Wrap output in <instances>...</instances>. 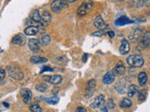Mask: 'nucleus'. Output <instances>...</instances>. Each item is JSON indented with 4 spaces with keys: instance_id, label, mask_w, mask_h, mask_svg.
<instances>
[{
    "instance_id": "f257e3e1",
    "label": "nucleus",
    "mask_w": 150,
    "mask_h": 112,
    "mask_svg": "<svg viewBox=\"0 0 150 112\" xmlns=\"http://www.w3.org/2000/svg\"><path fill=\"white\" fill-rule=\"evenodd\" d=\"M127 64L129 67H141L144 64V60L141 55L132 54L127 58Z\"/></svg>"
},
{
    "instance_id": "f03ea898",
    "label": "nucleus",
    "mask_w": 150,
    "mask_h": 112,
    "mask_svg": "<svg viewBox=\"0 0 150 112\" xmlns=\"http://www.w3.org/2000/svg\"><path fill=\"white\" fill-rule=\"evenodd\" d=\"M8 71L9 76L15 80H21L23 78V73L20 67H18L17 65L11 64L8 66Z\"/></svg>"
},
{
    "instance_id": "7ed1b4c3",
    "label": "nucleus",
    "mask_w": 150,
    "mask_h": 112,
    "mask_svg": "<svg viewBox=\"0 0 150 112\" xmlns=\"http://www.w3.org/2000/svg\"><path fill=\"white\" fill-rule=\"evenodd\" d=\"M69 7V4L65 0H54L51 4V8L52 10L55 13H58L62 11L64 8H67Z\"/></svg>"
},
{
    "instance_id": "20e7f679",
    "label": "nucleus",
    "mask_w": 150,
    "mask_h": 112,
    "mask_svg": "<svg viewBox=\"0 0 150 112\" xmlns=\"http://www.w3.org/2000/svg\"><path fill=\"white\" fill-rule=\"evenodd\" d=\"M94 7V3L92 1L89 2H84L77 9V14L79 16H86L92 10V8Z\"/></svg>"
},
{
    "instance_id": "39448f33",
    "label": "nucleus",
    "mask_w": 150,
    "mask_h": 112,
    "mask_svg": "<svg viewBox=\"0 0 150 112\" xmlns=\"http://www.w3.org/2000/svg\"><path fill=\"white\" fill-rule=\"evenodd\" d=\"M104 100H105V96L103 94H98L95 99H94V101L90 104V107L93 109H97L98 108V107H100L103 103H104Z\"/></svg>"
},
{
    "instance_id": "423d86ee",
    "label": "nucleus",
    "mask_w": 150,
    "mask_h": 112,
    "mask_svg": "<svg viewBox=\"0 0 150 112\" xmlns=\"http://www.w3.org/2000/svg\"><path fill=\"white\" fill-rule=\"evenodd\" d=\"M44 80L50 82L53 85H58L61 82H62V77L58 76V75H54V76H44L43 77Z\"/></svg>"
},
{
    "instance_id": "0eeeda50",
    "label": "nucleus",
    "mask_w": 150,
    "mask_h": 112,
    "mask_svg": "<svg viewBox=\"0 0 150 112\" xmlns=\"http://www.w3.org/2000/svg\"><path fill=\"white\" fill-rule=\"evenodd\" d=\"M93 23H94V26H95L96 28H98V30H103L107 27V23L102 19L101 15H98L95 18V20H94Z\"/></svg>"
},
{
    "instance_id": "6e6552de",
    "label": "nucleus",
    "mask_w": 150,
    "mask_h": 112,
    "mask_svg": "<svg viewBox=\"0 0 150 112\" xmlns=\"http://www.w3.org/2000/svg\"><path fill=\"white\" fill-rule=\"evenodd\" d=\"M28 47H29L30 50L33 51V52H38V51H40V41L36 38H31L28 40Z\"/></svg>"
},
{
    "instance_id": "1a4fd4ad",
    "label": "nucleus",
    "mask_w": 150,
    "mask_h": 112,
    "mask_svg": "<svg viewBox=\"0 0 150 112\" xmlns=\"http://www.w3.org/2000/svg\"><path fill=\"white\" fill-rule=\"evenodd\" d=\"M130 50V47H129V43L128 39L123 38L121 40V45H120V48H119V52L122 55H125L129 52Z\"/></svg>"
},
{
    "instance_id": "9d476101",
    "label": "nucleus",
    "mask_w": 150,
    "mask_h": 112,
    "mask_svg": "<svg viewBox=\"0 0 150 112\" xmlns=\"http://www.w3.org/2000/svg\"><path fill=\"white\" fill-rule=\"evenodd\" d=\"M12 43L13 44H16V45H25V42H26V38H25V36L23 34H18L15 36H13L12 38Z\"/></svg>"
},
{
    "instance_id": "9b49d317",
    "label": "nucleus",
    "mask_w": 150,
    "mask_h": 112,
    "mask_svg": "<svg viewBox=\"0 0 150 112\" xmlns=\"http://www.w3.org/2000/svg\"><path fill=\"white\" fill-rule=\"evenodd\" d=\"M126 71V67L124 64L122 62H119L117 63V64L115 66L114 70H112V72H114V74L115 75V76H122Z\"/></svg>"
},
{
    "instance_id": "f8f14e48",
    "label": "nucleus",
    "mask_w": 150,
    "mask_h": 112,
    "mask_svg": "<svg viewBox=\"0 0 150 112\" xmlns=\"http://www.w3.org/2000/svg\"><path fill=\"white\" fill-rule=\"evenodd\" d=\"M115 75L114 74L112 71H109L105 74V76L103 77L102 78V82L104 84H111L115 81Z\"/></svg>"
},
{
    "instance_id": "ddd939ff",
    "label": "nucleus",
    "mask_w": 150,
    "mask_h": 112,
    "mask_svg": "<svg viewBox=\"0 0 150 112\" xmlns=\"http://www.w3.org/2000/svg\"><path fill=\"white\" fill-rule=\"evenodd\" d=\"M96 89V80L95 79H91L87 82L86 85V96H91Z\"/></svg>"
},
{
    "instance_id": "4468645a",
    "label": "nucleus",
    "mask_w": 150,
    "mask_h": 112,
    "mask_svg": "<svg viewBox=\"0 0 150 112\" xmlns=\"http://www.w3.org/2000/svg\"><path fill=\"white\" fill-rule=\"evenodd\" d=\"M21 95L23 96V103H25V104H27L32 97V92L29 89H23V90L21 91Z\"/></svg>"
},
{
    "instance_id": "2eb2a0df",
    "label": "nucleus",
    "mask_w": 150,
    "mask_h": 112,
    "mask_svg": "<svg viewBox=\"0 0 150 112\" xmlns=\"http://www.w3.org/2000/svg\"><path fill=\"white\" fill-rule=\"evenodd\" d=\"M31 18H32L33 21H35L36 22L40 23L41 26H43L45 24V22H43V20H42L40 14L38 10H33V12L31 13Z\"/></svg>"
},
{
    "instance_id": "dca6fc26",
    "label": "nucleus",
    "mask_w": 150,
    "mask_h": 112,
    "mask_svg": "<svg viewBox=\"0 0 150 112\" xmlns=\"http://www.w3.org/2000/svg\"><path fill=\"white\" fill-rule=\"evenodd\" d=\"M149 45H150V32L146 31L143 36L142 41H141V46L144 47V48H147Z\"/></svg>"
},
{
    "instance_id": "f3484780",
    "label": "nucleus",
    "mask_w": 150,
    "mask_h": 112,
    "mask_svg": "<svg viewBox=\"0 0 150 112\" xmlns=\"http://www.w3.org/2000/svg\"><path fill=\"white\" fill-rule=\"evenodd\" d=\"M142 34H143V31L141 29H135L133 32H131V34L129 35V38L132 41H135V40H138L141 36H142Z\"/></svg>"
},
{
    "instance_id": "a211bd4d",
    "label": "nucleus",
    "mask_w": 150,
    "mask_h": 112,
    "mask_svg": "<svg viewBox=\"0 0 150 112\" xmlns=\"http://www.w3.org/2000/svg\"><path fill=\"white\" fill-rule=\"evenodd\" d=\"M39 33V28L37 26H28L25 29V34L26 36H35Z\"/></svg>"
},
{
    "instance_id": "6ab92c4d",
    "label": "nucleus",
    "mask_w": 150,
    "mask_h": 112,
    "mask_svg": "<svg viewBox=\"0 0 150 112\" xmlns=\"http://www.w3.org/2000/svg\"><path fill=\"white\" fill-rule=\"evenodd\" d=\"M40 44L42 45V46H46V45H48L50 43V41H51V37L49 35H47V34H43V35H41L40 37Z\"/></svg>"
},
{
    "instance_id": "aec40b11",
    "label": "nucleus",
    "mask_w": 150,
    "mask_h": 112,
    "mask_svg": "<svg viewBox=\"0 0 150 112\" xmlns=\"http://www.w3.org/2000/svg\"><path fill=\"white\" fill-rule=\"evenodd\" d=\"M147 81V75L145 72H141L138 75V82L141 86H144Z\"/></svg>"
},
{
    "instance_id": "412c9836",
    "label": "nucleus",
    "mask_w": 150,
    "mask_h": 112,
    "mask_svg": "<svg viewBox=\"0 0 150 112\" xmlns=\"http://www.w3.org/2000/svg\"><path fill=\"white\" fill-rule=\"evenodd\" d=\"M46 58H43V57H40V56H32L30 58V62L32 64H40V63H46L47 62Z\"/></svg>"
},
{
    "instance_id": "4be33fe9",
    "label": "nucleus",
    "mask_w": 150,
    "mask_h": 112,
    "mask_svg": "<svg viewBox=\"0 0 150 112\" xmlns=\"http://www.w3.org/2000/svg\"><path fill=\"white\" fill-rule=\"evenodd\" d=\"M131 105H132V103H131L129 98H123L119 104L121 108H129V107L131 106Z\"/></svg>"
},
{
    "instance_id": "5701e85b",
    "label": "nucleus",
    "mask_w": 150,
    "mask_h": 112,
    "mask_svg": "<svg viewBox=\"0 0 150 112\" xmlns=\"http://www.w3.org/2000/svg\"><path fill=\"white\" fill-rule=\"evenodd\" d=\"M137 92H138V87L135 84H131L128 88V96L132 97L135 95V93H137Z\"/></svg>"
},
{
    "instance_id": "b1692460",
    "label": "nucleus",
    "mask_w": 150,
    "mask_h": 112,
    "mask_svg": "<svg viewBox=\"0 0 150 112\" xmlns=\"http://www.w3.org/2000/svg\"><path fill=\"white\" fill-rule=\"evenodd\" d=\"M130 22H131V21L129 20V19L126 18V17H121V18L117 19V20H116L115 24H116V25H120V26H122V25L127 24V23H130Z\"/></svg>"
},
{
    "instance_id": "393cba45",
    "label": "nucleus",
    "mask_w": 150,
    "mask_h": 112,
    "mask_svg": "<svg viewBox=\"0 0 150 112\" xmlns=\"http://www.w3.org/2000/svg\"><path fill=\"white\" fill-rule=\"evenodd\" d=\"M41 99H44L47 103H49V104H52V105H55L57 104L58 101H59V98L57 96H53V97H41Z\"/></svg>"
},
{
    "instance_id": "a878e982",
    "label": "nucleus",
    "mask_w": 150,
    "mask_h": 112,
    "mask_svg": "<svg viewBox=\"0 0 150 112\" xmlns=\"http://www.w3.org/2000/svg\"><path fill=\"white\" fill-rule=\"evenodd\" d=\"M41 18H42V20H43L44 22H50L52 21V15L48 11H44L43 13H42Z\"/></svg>"
},
{
    "instance_id": "bb28decb",
    "label": "nucleus",
    "mask_w": 150,
    "mask_h": 112,
    "mask_svg": "<svg viewBox=\"0 0 150 112\" xmlns=\"http://www.w3.org/2000/svg\"><path fill=\"white\" fill-rule=\"evenodd\" d=\"M137 92H138V99L140 101H143L145 99V97H146V93H147L146 90H141Z\"/></svg>"
},
{
    "instance_id": "cd10ccee",
    "label": "nucleus",
    "mask_w": 150,
    "mask_h": 112,
    "mask_svg": "<svg viewBox=\"0 0 150 112\" xmlns=\"http://www.w3.org/2000/svg\"><path fill=\"white\" fill-rule=\"evenodd\" d=\"M29 108H30V111H32V112H41L42 111L41 107L39 105H37V104L31 105Z\"/></svg>"
},
{
    "instance_id": "c85d7f7f",
    "label": "nucleus",
    "mask_w": 150,
    "mask_h": 112,
    "mask_svg": "<svg viewBox=\"0 0 150 112\" xmlns=\"http://www.w3.org/2000/svg\"><path fill=\"white\" fill-rule=\"evenodd\" d=\"M106 106L108 107V109H114V108H115V105L114 101H112V99H109V100L107 101V105H106Z\"/></svg>"
},
{
    "instance_id": "c756f323",
    "label": "nucleus",
    "mask_w": 150,
    "mask_h": 112,
    "mask_svg": "<svg viewBox=\"0 0 150 112\" xmlns=\"http://www.w3.org/2000/svg\"><path fill=\"white\" fill-rule=\"evenodd\" d=\"M36 89L40 92H45L47 90V86L45 84H40V85H37Z\"/></svg>"
},
{
    "instance_id": "7c9ffc66",
    "label": "nucleus",
    "mask_w": 150,
    "mask_h": 112,
    "mask_svg": "<svg viewBox=\"0 0 150 112\" xmlns=\"http://www.w3.org/2000/svg\"><path fill=\"white\" fill-rule=\"evenodd\" d=\"M5 77H6V71L4 69H0V81L3 80Z\"/></svg>"
},
{
    "instance_id": "2f4dec72",
    "label": "nucleus",
    "mask_w": 150,
    "mask_h": 112,
    "mask_svg": "<svg viewBox=\"0 0 150 112\" xmlns=\"http://www.w3.org/2000/svg\"><path fill=\"white\" fill-rule=\"evenodd\" d=\"M75 112H87V111L83 106H79V107H77V109L75 110Z\"/></svg>"
},
{
    "instance_id": "473e14b6",
    "label": "nucleus",
    "mask_w": 150,
    "mask_h": 112,
    "mask_svg": "<svg viewBox=\"0 0 150 112\" xmlns=\"http://www.w3.org/2000/svg\"><path fill=\"white\" fill-rule=\"evenodd\" d=\"M44 71H53V69H52L51 67H49V66H45V67H43L41 69V73H43Z\"/></svg>"
},
{
    "instance_id": "72a5a7b5",
    "label": "nucleus",
    "mask_w": 150,
    "mask_h": 112,
    "mask_svg": "<svg viewBox=\"0 0 150 112\" xmlns=\"http://www.w3.org/2000/svg\"><path fill=\"white\" fill-rule=\"evenodd\" d=\"M100 112H108V107L106 106H103L100 109Z\"/></svg>"
},
{
    "instance_id": "f704fd0d",
    "label": "nucleus",
    "mask_w": 150,
    "mask_h": 112,
    "mask_svg": "<svg viewBox=\"0 0 150 112\" xmlns=\"http://www.w3.org/2000/svg\"><path fill=\"white\" fill-rule=\"evenodd\" d=\"M108 34H109L110 37H114L115 36V32H112V31H109V32H108Z\"/></svg>"
},
{
    "instance_id": "c9c22d12",
    "label": "nucleus",
    "mask_w": 150,
    "mask_h": 112,
    "mask_svg": "<svg viewBox=\"0 0 150 112\" xmlns=\"http://www.w3.org/2000/svg\"><path fill=\"white\" fill-rule=\"evenodd\" d=\"M145 6L150 7V0H145Z\"/></svg>"
},
{
    "instance_id": "e433bc0d",
    "label": "nucleus",
    "mask_w": 150,
    "mask_h": 112,
    "mask_svg": "<svg viewBox=\"0 0 150 112\" xmlns=\"http://www.w3.org/2000/svg\"><path fill=\"white\" fill-rule=\"evenodd\" d=\"M65 1H67L68 3H73L76 1V0H65Z\"/></svg>"
}]
</instances>
